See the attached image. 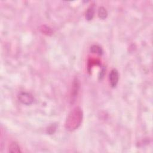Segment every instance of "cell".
I'll return each mask as SVG.
<instances>
[{"mask_svg":"<svg viewBox=\"0 0 153 153\" xmlns=\"http://www.w3.org/2000/svg\"><path fill=\"white\" fill-rule=\"evenodd\" d=\"M90 51L93 53H96L98 55H102L103 53V50L100 46L98 45H93L91 47H90Z\"/></svg>","mask_w":153,"mask_h":153,"instance_id":"8","label":"cell"},{"mask_svg":"<svg viewBox=\"0 0 153 153\" xmlns=\"http://www.w3.org/2000/svg\"><path fill=\"white\" fill-rule=\"evenodd\" d=\"M41 30H42V32L43 33H44L45 34H47V35L51 34V33H52V32L51 29H50L49 27H47L46 26H43V29H41Z\"/></svg>","mask_w":153,"mask_h":153,"instance_id":"9","label":"cell"},{"mask_svg":"<svg viewBox=\"0 0 153 153\" xmlns=\"http://www.w3.org/2000/svg\"><path fill=\"white\" fill-rule=\"evenodd\" d=\"M95 14V7L93 5H92V6H90L86 13V18L87 20H92L94 17Z\"/></svg>","mask_w":153,"mask_h":153,"instance_id":"5","label":"cell"},{"mask_svg":"<svg viewBox=\"0 0 153 153\" xmlns=\"http://www.w3.org/2000/svg\"><path fill=\"white\" fill-rule=\"evenodd\" d=\"M18 99L22 104L26 105H30L33 102V97L29 93L22 92L18 96Z\"/></svg>","mask_w":153,"mask_h":153,"instance_id":"2","label":"cell"},{"mask_svg":"<svg viewBox=\"0 0 153 153\" xmlns=\"http://www.w3.org/2000/svg\"><path fill=\"white\" fill-rule=\"evenodd\" d=\"M98 15L101 19H105L108 16V12L106 9L104 7H100L98 10Z\"/></svg>","mask_w":153,"mask_h":153,"instance_id":"7","label":"cell"},{"mask_svg":"<svg viewBox=\"0 0 153 153\" xmlns=\"http://www.w3.org/2000/svg\"><path fill=\"white\" fill-rule=\"evenodd\" d=\"M9 151L10 152H20V146L18 144V143L13 142L12 144H10L9 147Z\"/></svg>","mask_w":153,"mask_h":153,"instance_id":"6","label":"cell"},{"mask_svg":"<svg viewBox=\"0 0 153 153\" xmlns=\"http://www.w3.org/2000/svg\"><path fill=\"white\" fill-rule=\"evenodd\" d=\"M56 126L52 125L47 129V133H49L50 135H52L54 133V132L56 131Z\"/></svg>","mask_w":153,"mask_h":153,"instance_id":"10","label":"cell"},{"mask_svg":"<svg viewBox=\"0 0 153 153\" xmlns=\"http://www.w3.org/2000/svg\"><path fill=\"white\" fill-rule=\"evenodd\" d=\"M118 78L119 75L118 71L116 69L112 70L110 74V81L112 88H114L117 86L118 82Z\"/></svg>","mask_w":153,"mask_h":153,"instance_id":"3","label":"cell"},{"mask_svg":"<svg viewBox=\"0 0 153 153\" xmlns=\"http://www.w3.org/2000/svg\"><path fill=\"white\" fill-rule=\"evenodd\" d=\"M83 118V112L80 107H76L69 113L65 121V128L72 132L81 126Z\"/></svg>","mask_w":153,"mask_h":153,"instance_id":"1","label":"cell"},{"mask_svg":"<svg viewBox=\"0 0 153 153\" xmlns=\"http://www.w3.org/2000/svg\"><path fill=\"white\" fill-rule=\"evenodd\" d=\"M79 89V82L77 78H75V80H74L73 83V86L72 89V92H71V102L73 103V102H74L76 97L78 95Z\"/></svg>","mask_w":153,"mask_h":153,"instance_id":"4","label":"cell"}]
</instances>
